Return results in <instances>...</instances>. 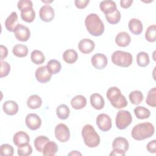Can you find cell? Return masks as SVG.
Returning <instances> with one entry per match:
<instances>
[{
  "mask_svg": "<svg viewBox=\"0 0 156 156\" xmlns=\"http://www.w3.org/2000/svg\"><path fill=\"white\" fill-rule=\"evenodd\" d=\"M121 13L118 9L112 13L105 15V17L107 22L112 24L118 23L121 20Z\"/></svg>",
  "mask_w": 156,
  "mask_h": 156,
  "instance_id": "36",
  "label": "cell"
},
{
  "mask_svg": "<svg viewBox=\"0 0 156 156\" xmlns=\"http://www.w3.org/2000/svg\"><path fill=\"white\" fill-rule=\"evenodd\" d=\"M47 68L52 74H55L59 73L62 68L61 63L59 61L52 59L50 60L47 63Z\"/></svg>",
  "mask_w": 156,
  "mask_h": 156,
  "instance_id": "34",
  "label": "cell"
},
{
  "mask_svg": "<svg viewBox=\"0 0 156 156\" xmlns=\"http://www.w3.org/2000/svg\"><path fill=\"white\" fill-rule=\"evenodd\" d=\"M3 111L8 115L12 116L16 115L18 112V105L13 101H7L2 105Z\"/></svg>",
  "mask_w": 156,
  "mask_h": 156,
  "instance_id": "18",
  "label": "cell"
},
{
  "mask_svg": "<svg viewBox=\"0 0 156 156\" xmlns=\"http://www.w3.org/2000/svg\"><path fill=\"white\" fill-rule=\"evenodd\" d=\"M89 2V0H76L74 1V4L77 8L82 9L87 6Z\"/></svg>",
  "mask_w": 156,
  "mask_h": 156,
  "instance_id": "44",
  "label": "cell"
},
{
  "mask_svg": "<svg viewBox=\"0 0 156 156\" xmlns=\"http://www.w3.org/2000/svg\"><path fill=\"white\" fill-rule=\"evenodd\" d=\"M155 132V128L151 122L140 123L133 127L131 135L132 138L137 141L143 140L151 137Z\"/></svg>",
  "mask_w": 156,
  "mask_h": 156,
  "instance_id": "2",
  "label": "cell"
},
{
  "mask_svg": "<svg viewBox=\"0 0 156 156\" xmlns=\"http://www.w3.org/2000/svg\"><path fill=\"white\" fill-rule=\"evenodd\" d=\"M18 155L20 156H27L32 154V148L30 144H26L21 147H18Z\"/></svg>",
  "mask_w": 156,
  "mask_h": 156,
  "instance_id": "40",
  "label": "cell"
},
{
  "mask_svg": "<svg viewBox=\"0 0 156 156\" xmlns=\"http://www.w3.org/2000/svg\"><path fill=\"white\" fill-rule=\"evenodd\" d=\"M14 34L18 41H26L30 38V31L27 27L19 24L14 32Z\"/></svg>",
  "mask_w": 156,
  "mask_h": 156,
  "instance_id": "12",
  "label": "cell"
},
{
  "mask_svg": "<svg viewBox=\"0 0 156 156\" xmlns=\"http://www.w3.org/2000/svg\"><path fill=\"white\" fill-rule=\"evenodd\" d=\"M133 112L136 117L140 119H147L151 115L150 110L143 106H138L135 107L133 110Z\"/></svg>",
  "mask_w": 156,
  "mask_h": 156,
  "instance_id": "28",
  "label": "cell"
},
{
  "mask_svg": "<svg viewBox=\"0 0 156 156\" xmlns=\"http://www.w3.org/2000/svg\"><path fill=\"white\" fill-rule=\"evenodd\" d=\"M42 104L41 98L37 94H32L27 100V105L31 109L39 108Z\"/></svg>",
  "mask_w": 156,
  "mask_h": 156,
  "instance_id": "26",
  "label": "cell"
},
{
  "mask_svg": "<svg viewBox=\"0 0 156 156\" xmlns=\"http://www.w3.org/2000/svg\"><path fill=\"white\" fill-rule=\"evenodd\" d=\"M56 114L58 118L66 119L70 114V110L66 104H61L57 107Z\"/></svg>",
  "mask_w": 156,
  "mask_h": 156,
  "instance_id": "30",
  "label": "cell"
},
{
  "mask_svg": "<svg viewBox=\"0 0 156 156\" xmlns=\"http://www.w3.org/2000/svg\"><path fill=\"white\" fill-rule=\"evenodd\" d=\"M99 8L105 15L112 13L118 9L115 2L110 0L101 1L99 4Z\"/></svg>",
  "mask_w": 156,
  "mask_h": 156,
  "instance_id": "19",
  "label": "cell"
},
{
  "mask_svg": "<svg viewBox=\"0 0 156 156\" xmlns=\"http://www.w3.org/2000/svg\"><path fill=\"white\" fill-rule=\"evenodd\" d=\"M21 19L27 23H32L35 18V12L33 7H27L21 11Z\"/></svg>",
  "mask_w": 156,
  "mask_h": 156,
  "instance_id": "25",
  "label": "cell"
},
{
  "mask_svg": "<svg viewBox=\"0 0 156 156\" xmlns=\"http://www.w3.org/2000/svg\"><path fill=\"white\" fill-rule=\"evenodd\" d=\"M39 16L43 21L51 22L53 20L55 16L54 10L51 5H44L40 8Z\"/></svg>",
  "mask_w": 156,
  "mask_h": 156,
  "instance_id": "11",
  "label": "cell"
},
{
  "mask_svg": "<svg viewBox=\"0 0 156 156\" xmlns=\"http://www.w3.org/2000/svg\"><path fill=\"white\" fill-rule=\"evenodd\" d=\"M90 103L91 106L96 110L102 109L105 105L103 97L99 93H93L90 96Z\"/></svg>",
  "mask_w": 156,
  "mask_h": 156,
  "instance_id": "21",
  "label": "cell"
},
{
  "mask_svg": "<svg viewBox=\"0 0 156 156\" xmlns=\"http://www.w3.org/2000/svg\"><path fill=\"white\" fill-rule=\"evenodd\" d=\"M52 74L49 71L47 66H42L38 67L35 73V78L40 83H46L49 82L52 77Z\"/></svg>",
  "mask_w": 156,
  "mask_h": 156,
  "instance_id": "9",
  "label": "cell"
},
{
  "mask_svg": "<svg viewBox=\"0 0 156 156\" xmlns=\"http://www.w3.org/2000/svg\"><path fill=\"white\" fill-rule=\"evenodd\" d=\"M85 24L88 32L93 36H101L104 32V24L96 13L88 15L85 20Z\"/></svg>",
  "mask_w": 156,
  "mask_h": 156,
  "instance_id": "1",
  "label": "cell"
},
{
  "mask_svg": "<svg viewBox=\"0 0 156 156\" xmlns=\"http://www.w3.org/2000/svg\"><path fill=\"white\" fill-rule=\"evenodd\" d=\"M106 96L111 105L115 108H122L128 104L126 98L121 94V90L116 87L109 88L107 91Z\"/></svg>",
  "mask_w": 156,
  "mask_h": 156,
  "instance_id": "3",
  "label": "cell"
},
{
  "mask_svg": "<svg viewBox=\"0 0 156 156\" xmlns=\"http://www.w3.org/2000/svg\"><path fill=\"white\" fill-rule=\"evenodd\" d=\"M62 57L66 63L72 64L77 61L78 54L74 49H67L63 52Z\"/></svg>",
  "mask_w": 156,
  "mask_h": 156,
  "instance_id": "27",
  "label": "cell"
},
{
  "mask_svg": "<svg viewBox=\"0 0 156 156\" xmlns=\"http://www.w3.org/2000/svg\"><path fill=\"white\" fill-rule=\"evenodd\" d=\"M147 150L149 152L155 154L156 152V140H153L149 141L146 146Z\"/></svg>",
  "mask_w": 156,
  "mask_h": 156,
  "instance_id": "43",
  "label": "cell"
},
{
  "mask_svg": "<svg viewBox=\"0 0 156 156\" xmlns=\"http://www.w3.org/2000/svg\"><path fill=\"white\" fill-rule=\"evenodd\" d=\"M71 105L73 108L76 110H80L83 108L87 105V99L83 95H77L72 98Z\"/></svg>",
  "mask_w": 156,
  "mask_h": 156,
  "instance_id": "23",
  "label": "cell"
},
{
  "mask_svg": "<svg viewBox=\"0 0 156 156\" xmlns=\"http://www.w3.org/2000/svg\"><path fill=\"white\" fill-rule=\"evenodd\" d=\"M132 121V116L129 111L120 110L118 112L115 119L117 128L120 130L125 129L131 124Z\"/></svg>",
  "mask_w": 156,
  "mask_h": 156,
  "instance_id": "6",
  "label": "cell"
},
{
  "mask_svg": "<svg viewBox=\"0 0 156 156\" xmlns=\"http://www.w3.org/2000/svg\"><path fill=\"white\" fill-rule=\"evenodd\" d=\"M30 58L32 62L36 65H41L45 61V57L43 52L39 50H34L31 52Z\"/></svg>",
  "mask_w": 156,
  "mask_h": 156,
  "instance_id": "32",
  "label": "cell"
},
{
  "mask_svg": "<svg viewBox=\"0 0 156 156\" xmlns=\"http://www.w3.org/2000/svg\"><path fill=\"white\" fill-rule=\"evenodd\" d=\"M13 141L15 146L21 147L28 144L30 141V138L27 133L23 131H19L15 133L13 137Z\"/></svg>",
  "mask_w": 156,
  "mask_h": 156,
  "instance_id": "14",
  "label": "cell"
},
{
  "mask_svg": "<svg viewBox=\"0 0 156 156\" xmlns=\"http://www.w3.org/2000/svg\"><path fill=\"white\" fill-rule=\"evenodd\" d=\"M55 136L61 143L66 142L70 137L69 129L68 126L63 123L57 124L54 129Z\"/></svg>",
  "mask_w": 156,
  "mask_h": 156,
  "instance_id": "7",
  "label": "cell"
},
{
  "mask_svg": "<svg viewBox=\"0 0 156 156\" xmlns=\"http://www.w3.org/2000/svg\"><path fill=\"white\" fill-rule=\"evenodd\" d=\"M49 141V139L46 136L40 135L37 136L34 142V146L37 151L39 152H42L45 144Z\"/></svg>",
  "mask_w": 156,
  "mask_h": 156,
  "instance_id": "31",
  "label": "cell"
},
{
  "mask_svg": "<svg viewBox=\"0 0 156 156\" xmlns=\"http://www.w3.org/2000/svg\"><path fill=\"white\" fill-rule=\"evenodd\" d=\"M126 155V152L117 149H113V151L110 154V155H120V156H124Z\"/></svg>",
  "mask_w": 156,
  "mask_h": 156,
  "instance_id": "47",
  "label": "cell"
},
{
  "mask_svg": "<svg viewBox=\"0 0 156 156\" xmlns=\"http://www.w3.org/2000/svg\"><path fill=\"white\" fill-rule=\"evenodd\" d=\"M129 98L132 104L134 105H138L143 101L144 96L141 91L139 90H134L130 93Z\"/></svg>",
  "mask_w": 156,
  "mask_h": 156,
  "instance_id": "35",
  "label": "cell"
},
{
  "mask_svg": "<svg viewBox=\"0 0 156 156\" xmlns=\"http://www.w3.org/2000/svg\"><path fill=\"white\" fill-rule=\"evenodd\" d=\"M146 104L152 107H156V88L153 87L147 93L146 99Z\"/></svg>",
  "mask_w": 156,
  "mask_h": 156,
  "instance_id": "37",
  "label": "cell"
},
{
  "mask_svg": "<svg viewBox=\"0 0 156 156\" xmlns=\"http://www.w3.org/2000/svg\"><path fill=\"white\" fill-rule=\"evenodd\" d=\"M19 25L18 21V15L16 12H12L5 21V27L8 31L15 32Z\"/></svg>",
  "mask_w": 156,
  "mask_h": 156,
  "instance_id": "16",
  "label": "cell"
},
{
  "mask_svg": "<svg viewBox=\"0 0 156 156\" xmlns=\"http://www.w3.org/2000/svg\"><path fill=\"white\" fill-rule=\"evenodd\" d=\"M92 65L97 69H102L107 65L108 60L105 55L98 53L94 54L91 59Z\"/></svg>",
  "mask_w": 156,
  "mask_h": 156,
  "instance_id": "13",
  "label": "cell"
},
{
  "mask_svg": "<svg viewBox=\"0 0 156 156\" xmlns=\"http://www.w3.org/2000/svg\"><path fill=\"white\" fill-rule=\"evenodd\" d=\"M136 62L140 67H146L147 66L150 62L148 54L143 51L140 52L136 55Z\"/></svg>",
  "mask_w": 156,
  "mask_h": 156,
  "instance_id": "33",
  "label": "cell"
},
{
  "mask_svg": "<svg viewBox=\"0 0 156 156\" xmlns=\"http://www.w3.org/2000/svg\"><path fill=\"white\" fill-rule=\"evenodd\" d=\"M133 3V0H121L120 5L122 8L127 9L131 6Z\"/></svg>",
  "mask_w": 156,
  "mask_h": 156,
  "instance_id": "46",
  "label": "cell"
},
{
  "mask_svg": "<svg viewBox=\"0 0 156 156\" xmlns=\"http://www.w3.org/2000/svg\"><path fill=\"white\" fill-rule=\"evenodd\" d=\"M26 126L32 130L39 129L41 125V119L39 116L35 113L28 114L25 119Z\"/></svg>",
  "mask_w": 156,
  "mask_h": 156,
  "instance_id": "10",
  "label": "cell"
},
{
  "mask_svg": "<svg viewBox=\"0 0 156 156\" xmlns=\"http://www.w3.org/2000/svg\"><path fill=\"white\" fill-rule=\"evenodd\" d=\"M112 147L113 149H117L126 152L129 149V144L125 138L117 137L115 138L112 143Z\"/></svg>",
  "mask_w": 156,
  "mask_h": 156,
  "instance_id": "22",
  "label": "cell"
},
{
  "mask_svg": "<svg viewBox=\"0 0 156 156\" xmlns=\"http://www.w3.org/2000/svg\"><path fill=\"white\" fill-rule=\"evenodd\" d=\"M82 155V154L78 152L77 151H73L70 153L68 154V155Z\"/></svg>",
  "mask_w": 156,
  "mask_h": 156,
  "instance_id": "48",
  "label": "cell"
},
{
  "mask_svg": "<svg viewBox=\"0 0 156 156\" xmlns=\"http://www.w3.org/2000/svg\"><path fill=\"white\" fill-rule=\"evenodd\" d=\"M84 143L89 147H96L100 143V136L90 124L85 125L82 130Z\"/></svg>",
  "mask_w": 156,
  "mask_h": 156,
  "instance_id": "4",
  "label": "cell"
},
{
  "mask_svg": "<svg viewBox=\"0 0 156 156\" xmlns=\"http://www.w3.org/2000/svg\"><path fill=\"white\" fill-rule=\"evenodd\" d=\"M14 154L13 147L9 144H2L0 147V155L2 156H12Z\"/></svg>",
  "mask_w": 156,
  "mask_h": 156,
  "instance_id": "39",
  "label": "cell"
},
{
  "mask_svg": "<svg viewBox=\"0 0 156 156\" xmlns=\"http://www.w3.org/2000/svg\"><path fill=\"white\" fill-rule=\"evenodd\" d=\"M112 61L115 65L127 68L129 67L133 62L132 55L130 52L122 51H116L111 56Z\"/></svg>",
  "mask_w": 156,
  "mask_h": 156,
  "instance_id": "5",
  "label": "cell"
},
{
  "mask_svg": "<svg viewBox=\"0 0 156 156\" xmlns=\"http://www.w3.org/2000/svg\"><path fill=\"white\" fill-rule=\"evenodd\" d=\"M1 73L0 77L2 78L4 77H6L10 71V64L5 61L1 60Z\"/></svg>",
  "mask_w": 156,
  "mask_h": 156,
  "instance_id": "41",
  "label": "cell"
},
{
  "mask_svg": "<svg viewBox=\"0 0 156 156\" xmlns=\"http://www.w3.org/2000/svg\"><path fill=\"white\" fill-rule=\"evenodd\" d=\"M95 47L94 42L88 38H83L81 40L78 44V48L79 51L85 54L91 52Z\"/></svg>",
  "mask_w": 156,
  "mask_h": 156,
  "instance_id": "15",
  "label": "cell"
},
{
  "mask_svg": "<svg viewBox=\"0 0 156 156\" xmlns=\"http://www.w3.org/2000/svg\"><path fill=\"white\" fill-rule=\"evenodd\" d=\"M96 124L99 129L103 132H107L111 129L112 122L110 117L105 113H101L96 118Z\"/></svg>",
  "mask_w": 156,
  "mask_h": 156,
  "instance_id": "8",
  "label": "cell"
},
{
  "mask_svg": "<svg viewBox=\"0 0 156 156\" xmlns=\"http://www.w3.org/2000/svg\"><path fill=\"white\" fill-rule=\"evenodd\" d=\"M58 145L52 141H49L44 146L43 150V155L45 156L55 155L58 151Z\"/></svg>",
  "mask_w": 156,
  "mask_h": 156,
  "instance_id": "24",
  "label": "cell"
},
{
  "mask_svg": "<svg viewBox=\"0 0 156 156\" xmlns=\"http://www.w3.org/2000/svg\"><path fill=\"white\" fill-rule=\"evenodd\" d=\"M131 41V38L129 34L126 32L118 33L115 37L116 44L120 47L127 46Z\"/></svg>",
  "mask_w": 156,
  "mask_h": 156,
  "instance_id": "20",
  "label": "cell"
},
{
  "mask_svg": "<svg viewBox=\"0 0 156 156\" xmlns=\"http://www.w3.org/2000/svg\"><path fill=\"white\" fill-rule=\"evenodd\" d=\"M12 52L16 57H24L28 54V48L24 44H17L13 47Z\"/></svg>",
  "mask_w": 156,
  "mask_h": 156,
  "instance_id": "29",
  "label": "cell"
},
{
  "mask_svg": "<svg viewBox=\"0 0 156 156\" xmlns=\"http://www.w3.org/2000/svg\"><path fill=\"white\" fill-rule=\"evenodd\" d=\"M156 26L155 24L149 26L145 33V38L149 42H155L156 40Z\"/></svg>",
  "mask_w": 156,
  "mask_h": 156,
  "instance_id": "38",
  "label": "cell"
},
{
  "mask_svg": "<svg viewBox=\"0 0 156 156\" xmlns=\"http://www.w3.org/2000/svg\"><path fill=\"white\" fill-rule=\"evenodd\" d=\"M129 30L134 35H140L141 34L143 26L141 21L137 18H132L128 24Z\"/></svg>",
  "mask_w": 156,
  "mask_h": 156,
  "instance_id": "17",
  "label": "cell"
},
{
  "mask_svg": "<svg viewBox=\"0 0 156 156\" xmlns=\"http://www.w3.org/2000/svg\"><path fill=\"white\" fill-rule=\"evenodd\" d=\"M17 7L18 9L21 11L27 7H33V3L30 0H21L18 2Z\"/></svg>",
  "mask_w": 156,
  "mask_h": 156,
  "instance_id": "42",
  "label": "cell"
},
{
  "mask_svg": "<svg viewBox=\"0 0 156 156\" xmlns=\"http://www.w3.org/2000/svg\"><path fill=\"white\" fill-rule=\"evenodd\" d=\"M0 49H1V60H3L4 58L7 57L8 55V49L5 46L2 44H1Z\"/></svg>",
  "mask_w": 156,
  "mask_h": 156,
  "instance_id": "45",
  "label": "cell"
}]
</instances>
